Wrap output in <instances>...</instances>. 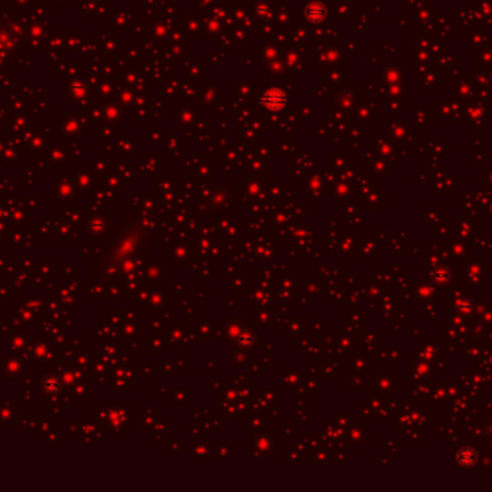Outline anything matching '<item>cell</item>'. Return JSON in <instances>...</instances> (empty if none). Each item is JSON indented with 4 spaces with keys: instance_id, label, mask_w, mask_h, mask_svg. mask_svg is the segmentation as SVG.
Returning a JSON list of instances; mask_svg holds the SVG:
<instances>
[{
    "instance_id": "obj_1",
    "label": "cell",
    "mask_w": 492,
    "mask_h": 492,
    "mask_svg": "<svg viewBox=\"0 0 492 492\" xmlns=\"http://www.w3.org/2000/svg\"><path fill=\"white\" fill-rule=\"evenodd\" d=\"M285 95L281 90H271V91H266L264 95V104H266L268 107L271 108H278V107H282L285 104Z\"/></svg>"
},
{
    "instance_id": "obj_2",
    "label": "cell",
    "mask_w": 492,
    "mask_h": 492,
    "mask_svg": "<svg viewBox=\"0 0 492 492\" xmlns=\"http://www.w3.org/2000/svg\"><path fill=\"white\" fill-rule=\"evenodd\" d=\"M307 16H308V19H310L312 23H317V22L324 19V16H325V9L319 3H312L310 8H308V10H307Z\"/></svg>"
}]
</instances>
